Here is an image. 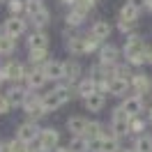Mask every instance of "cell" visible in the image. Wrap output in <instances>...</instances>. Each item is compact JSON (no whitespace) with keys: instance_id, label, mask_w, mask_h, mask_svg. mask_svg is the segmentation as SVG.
Instances as JSON below:
<instances>
[{"instance_id":"cell-27","label":"cell","mask_w":152,"mask_h":152,"mask_svg":"<svg viewBox=\"0 0 152 152\" xmlns=\"http://www.w3.org/2000/svg\"><path fill=\"white\" fill-rule=\"evenodd\" d=\"M95 5H97V0H76V5L72 7V12L81 14V16H88L90 10H95Z\"/></svg>"},{"instance_id":"cell-25","label":"cell","mask_w":152,"mask_h":152,"mask_svg":"<svg viewBox=\"0 0 152 152\" xmlns=\"http://www.w3.org/2000/svg\"><path fill=\"white\" fill-rule=\"evenodd\" d=\"M14 48H16V39L2 32V35H0V56H12Z\"/></svg>"},{"instance_id":"cell-34","label":"cell","mask_w":152,"mask_h":152,"mask_svg":"<svg viewBox=\"0 0 152 152\" xmlns=\"http://www.w3.org/2000/svg\"><path fill=\"white\" fill-rule=\"evenodd\" d=\"M7 10H10V16H21V12H26V2L23 0H10Z\"/></svg>"},{"instance_id":"cell-32","label":"cell","mask_w":152,"mask_h":152,"mask_svg":"<svg viewBox=\"0 0 152 152\" xmlns=\"http://www.w3.org/2000/svg\"><path fill=\"white\" fill-rule=\"evenodd\" d=\"M115 78H122V81H127V83H132L134 78V72L129 65H115Z\"/></svg>"},{"instance_id":"cell-19","label":"cell","mask_w":152,"mask_h":152,"mask_svg":"<svg viewBox=\"0 0 152 152\" xmlns=\"http://www.w3.org/2000/svg\"><path fill=\"white\" fill-rule=\"evenodd\" d=\"M111 30H113V28H111V23H108V21L99 19V21H95V23H92V28H90V35H92L95 39H99V42H104V39L111 35Z\"/></svg>"},{"instance_id":"cell-9","label":"cell","mask_w":152,"mask_h":152,"mask_svg":"<svg viewBox=\"0 0 152 152\" xmlns=\"http://www.w3.org/2000/svg\"><path fill=\"white\" fill-rule=\"evenodd\" d=\"M120 106L127 111L129 118H138L141 111H143V106H145V102H143V97H138V95H127L122 99V104H120Z\"/></svg>"},{"instance_id":"cell-5","label":"cell","mask_w":152,"mask_h":152,"mask_svg":"<svg viewBox=\"0 0 152 152\" xmlns=\"http://www.w3.org/2000/svg\"><path fill=\"white\" fill-rule=\"evenodd\" d=\"M39 132H42V129L37 127V122H30V120L28 122H21L19 127H16V141L30 145L32 141L39 138Z\"/></svg>"},{"instance_id":"cell-28","label":"cell","mask_w":152,"mask_h":152,"mask_svg":"<svg viewBox=\"0 0 152 152\" xmlns=\"http://www.w3.org/2000/svg\"><path fill=\"white\" fill-rule=\"evenodd\" d=\"M67 150L69 152H88V138L86 136H72Z\"/></svg>"},{"instance_id":"cell-45","label":"cell","mask_w":152,"mask_h":152,"mask_svg":"<svg viewBox=\"0 0 152 152\" xmlns=\"http://www.w3.org/2000/svg\"><path fill=\"white\" fill-rule=\"evenodd\" d=\"M145 10L152 12V0H145Z\"/></svg>"},{"instance_id":"cell-31","label":"cell","mask_w":152,"mask_h":152,"mask_svg":"<svg viewBox=\"0 0 152 152\" xmlns=\"http://www.w3.org/2000/svg\"><path fill=\"white\" fill-rule=\"evenodd\" d=\"M23 2H26V14L28 16H35V14L46 10L44 7V0H23Z\"/></svg>"},{"instance_id":"cell-40","label":"cell","mask_w":152,"mask_h":152,"mask_svg":"<svg viewBox=\"0 0 152 152\" xmlns=\"http://www.w3.org/2000/svg\"><path fill=\"white\" fill-rule=\"evenodd\" d=\"M127 5H129V7H134V10H145V0H127Z\"/></svg>"},{"instance_id":"cell-4","label":"cell","mask_w":152,"mask_h":152,"mask_svg":"<svg viewBox=\"0 0 152 152\" xmlns=\"http://www.w3.org/2000/svg\"><path fill=\"white\" fill-rule=\"evenodd\" d=\"M26 113H28V118H30V122H37L42 115H46V111L42 108V97L39 95H35V92H28V99H26V104L21 106Z\"/></svg>"},{"instance_id":"cell-44","label":"cell","mask_w":152,"mask_h":152,"mask_svg":"<svg viewBox=\"0 0 152 152\" xmlns=\"http://www.w3.org/2000/svg\"><path fill=\"white\" fill-rule=\"evenodd\" d=\"M148 62L152 65V46H148Z\"/></svg>"},{"instance_id":"cell-51","label":"cell","mask_w":152,"mask_h":152,"mask_svg":"<svg viewBox=\"0 0 152 152\" xmlns=\"http://www.w3.org/2000/svg\"><path fill=\"white\" fill-rule=\"evenodd\" d=\"M0 35H2V32H0Z\"/></svg>"},{"instance_id":"cell-6","label":"cell","mask_w":152,"mask_h":152,"mask_svg":"<svg viewBox=\"0 0 152 152\" xmlns=\"http://www.w3.org/2000/svg\"><path fill=\"white\" fill-rule=\"evenodd\" d=\"M39 145H42V150L51 152L53 148L58 150V143H60V134H58V129H53V127H46V129H42L39 132Z\"/></svg>"},{"instance_id":"cell-22","label":"cell","mask_w":152,"mask_h":152,"mask_svg":"<svg viewBox=\"0 0 152 152\" xmlns=\"http://www.w3.org/2000/svg\"><path fill=\"white\" fill-rule=\"evenodd\" d=\"M81 76V62L78 60H67L65 62V81H78Z\"/></svg>"},{"instance_id":"cell-18","label":"cell","mask_w":152,"mask_h":152,"mask_svg":"<svg viewBox=\"0 0 152 152\" xmlns=\"http://www.w3.org/2000/svg\"><path fill=\"white\" fill-rule=\"evenodd\" d=\"M95 92H97V86H95V81H92L90 76L78 81V86H76V97H81V99L86 102L88 97H92Z\"/></svg>"},{"instance_id":"cell-47","label":"cell","mask_w":152,"mask_h":152,"mask_svg":"<svg viewBox=\"0 0 152 152\" xmlns=\"http://www.w3.org/2000/svg\"><path fill=\"white\" fill-rule=\"evenodd\" d=\"M122 152H136V150H134V148H127V150H122Z\"/></svg>"},{"instance_id":"cell-2","label":"cell","mask_w":152,"mask_h":152,"mask_svg":"<svg viewBox=\"0 0 152 152\" xmlns=\"http://www.w3.org/2000/svg\"><path fill=\"white\" fill-rule=\"evenodd\" d=\"M129 115L122 106H115L113 108V115H111V129H113V136L120 138V136H127L129 134Z\"/></svg>"},{"instance_id":"cell-46","label":"cell","mask_w":152,"mask_h":152,"mask_svg":"<svg viewBox=\"0 0 152 152\" xmlns=\"http://www.w3.org/2000/svg\"><path fill=\"white\" fill-rule=\"evenodd\" d=\"M56 152H69V150H67V148H58Z\"/></svg>"},{"instance_id":"cell-26","label":"cell","mask_w":152,"mask_h":152,"mask_svg":"<svg viewBox=\"0 0 152 152\" xmlns=\"http://www.w3.org/2000/svg\"><path fill=\"white\" fill-rule=\"evenodd\" d=\"M104 124L97 122V120H92V122H88V129H86V138L88 141H92V138H102L104 136Z\"/></svg>"},{"instance_id":"cell-39","label":"cell","mask_w":152,"mask_h":152,"mask_svg":"<svg viewBox=\"0 0 152 152\" xmlns=\"http://www.w3.org/2000/svg\"><path fill=\"white\" fill-rule=\"evenodd\" d=\"M12 152H28V145H26V143H19L14 138V141H12Z\"/></svg>"},{"instance_id":"cell-21","label":"cell","mask_w":152,"mask_h":152,"mask_svg":"<svg viewBox=\"0 0 152 152\" xmlns=\"http://www.w3.org/2000/svg\"><path fill=\"white\" fill-rule=\"evenodd\" d=\"M127 90H132V86L122 78H113L108 83V95H113V97H127Z\"/></svg>"},{"instance_id":"cell-33","label":"cell","mask_w":152,"mask_h":152,"mask_svg":"<svg viewBox=\"0 0 152 152\" xmlns=\"http://www.w3.org/2000/svg\"><path fill=\"white\" fill-rule=\"evenodd\" d=\"M46 56H48V51H30V62H32L35 67H37V65L44 67V65L48 62Z\"/></svg>"},{"instance_id":"cell-50","label":"cell","mask_w":152,"mask_h":152,"mask_svg":"<svg viewBox=\"0 0 152 152\" xmlns=\"http://www.w3.org/2000/svg\"><path fill=\"white\" fill-rule=\"evenodd\" d=\"M0 83H2V76H0Z\"/></svg>"},{"instance_id":"cell-12","label":"cell","mask_w":152,"mask_h":152,"mask_svg":"<svg viewBox=\"0 0 152 152\" xmlns=\"http://www.w3.org/2000/svg\"><path fill=\"white\" fill-rule=\"evenodd\" d=\"M46 81H48V78H46V74H44L42 67H35V69H30L28 74H26V86H28L30 92H32V90H39Z\"/></svg>"},{"instance_id":"cell-41","label":"cell","mask_w":152,"mask_h":152,"mask_svg":"<svg viewBox=\"0 0 152 152\" xmlns=\"http://www.w3.org/2000/svg\"><path fill=\"white\" fill-rule=\"evenodd\" d=\"M136 26V23H124V21H118V28L122 30V32H129L132 35V28Z\"/></svg>"},{"instance_id":"cell-1","label":"cell","mask_w":152,"mask_h":152,"mask_svg":"<svg viewBox=\"0 0 152 152\" xmlns=\"http://www.w3.org/2000/svg\"><path fill=\"white\" fill-rule=\"evenodd\" d=\"M124 58H127V62L129 65H145L148 62V44H145V39L138 35V32H132V35H127V42H124Z\"/></svg>"},{"instance_id":"cell-30","label":"cell","mask_w":152,"mask_h":152,"mask_svg":"<svg viewBox=\"0 0 152 152\" xmlns=\"http://www.w3.org/2000/svg\"><path fill=\"white\" fill-rule=\"evenodd\" d=\"M134 150L136 152H152V136H148V134L138 136L136 143H134Z\"/></svg>"},{"instance_id":"cell-38","label":"cell","mask_w":152,"mask_h":152,"mask_svg":"<svg viewBox=\"0 0 152 152\" xmlns=\"http://www.w3.org/2000/svg\"><path fill=\"white\" fill-rule=\"evenodd\" d=\"M88 152H102V138L88 141Z\"/></svg>"},{"instance_id":"cell-14","label":"cell","mask_w":152,"mask_h":152,"mask_svg":"<svg viewBox=\"0 0 152 152\" xmlns=\"http://www.w3.org/2000/svg\"><path fill=\"white\" fill-rule=\"evenodd\" d=\"M28 88H23V86H12L10 88V92H7V99H10V104L12 106H23L26 104V99H28Z\"/></svg>"},{"instance_id":"cell-15","label":"cell","mask_w":152,"mask_h":152,"mask_svg":"<svg viewBox=\"0 0 152 152\" xmlns=\"http://www.w3.org/2000/svg\"><path fill=\"white\" fill-rule=\"evenodd\" d=\"M67 48L72 51V56H83V53H88L86 37H83V35H74V32H72V37H67Z\"/></svg>"},{"instance_id":"cell-20","label":"cell","mask_w":152,"mask_h":152,"mask_svg":"<svg viewBox=\"0 0 152 152\" xmlns=\"http://www.w3.org/2000/svg\"><path fill=\"white\" fill-rule=\"evenodd\" d=\"M83 104H86L88 111H92V113H99V111H104V106H106V95H104V92H95L92 97H88Z\"/></svg>"},{"instance_id":"cell-13","label":"cell","mask_w":152,"mask_h":152,"mask_svg":"<svg viewBox=\"0 0 152 152\" xmlns=\"http://www.w3.org/2000/svg\"><path fill=\"white\" fill-rule=\"evenodd\" d=\"M62 104H65V102H62V97L58 95V90H51V92H44V95H42V108H44L46 113L60 108Z\"/></svg>"},{"instance_id":"cell-35","label":"cell","mask_w":152,"mask_h":152,"mask_svg":"<svg viewBox=\"0 0 152 152\" xmlns=\"http://www.w3.org/2000/svg\"><path fill=\"white\" fill-rule=\"evenodd\" d=\"M143 129H145V124H143L141 115H138V118H132V120H129V134H141Z\"/></svg>"},{"instance_id":"cell-3","label":"cell","mask_w":152,"mask_h":152,"mask_svg":"<svg viewBox=\"0 0 152 152\" xmlns=\"http://www.w3.org/2000/svg\"><path fill=\"white\" fill-rule=\"evenodd\" d=\"M26 67L21 65V62H16V60H10L7 65L0 69V76H2V81H12L14 86H19L21 81H26Z\"/></svg>"},{"instance_id":"cell-10","label":"cell","mask_w":152,"mask_h":152,"mask_svg":"<svg viewBox=\"0 0 152 152\" xmlns=\"http://www.w3.org/2000/svg\"><path fill=\"white\" fill-rule=\"evenodd\" d=\"M42 69L48 81H65V62L62 60H48Z\"/></svg>"},{"instance_id":"cell-37","label":"cell","mask_w":152,"mask_h":152,"mask_svg":"<svg viewBox=\"0 0 152 152\" xmlns=\"http://www.w3.org/2000/svg\"><path fill=\"white\" fill-rule=\"evenodd\" d=\"M10 111H12V104H10V99H7V95H0V115L10 113Z\"/></svg>"},{"instance_id":"cell-23","label":"cell","mask_w":152,"mask_h":152,"mask_svg":"<svg viewBox=\"0 0 152 152\" xmlns=\"http://www.w3.org/2000/svg\"><path fill=\"white\" fill-rule=\"evenodd\" d=\"M102 152H120V138H115L113 132L102 136Z\"/></svg>"},{"instance_id":"cell-16","label":"cell","mask_w":152,"mask_h":152,"mask_svg":"<svg viewBox=\"0 0 152 152\" xmlns=\"http://www.w3.org/2000/svg\"><path fill=\"white\" fill-rule=\"evenodd\" d=\"M67 129L72 136H86V129H88V120L81 118V115H72L67 120Z\"/></svg>"},{"instance_id":"cell-29","label":"cell","mask_w":152,"mask_h":152,"mask_svg":"<svg viewBox=\"0 0 152 152\" xmlns=\"http://www.w3.org/2000/svg\"><path fill=\"white\" fill-rule=\"evenodd\" d=\"M138 14H141L138 10H134V7H129V5L124 2L122 10H120V21H124V23H136V21H138Z\"/></svg>"},{"instance_id":"cell-49","label":"cell","mask_w":152,"mask_h":152,"mask_svg":"<svg viewBox=\"0 0 152 152\" xmlns=\"http://www.w3.org/2000/svg\"><path fill=\"white\" fill-rule=\"evenodd\" d=\"M150 122H152V108H150Z\"/></svg>"},{"instance_id":"cell-17","label":"cell","mask_w":152,"mask_h":152,"mask_svg":"<svg viewBox=\"0 0 152 152\" xmlns=\"http://www.w3.org/2000/svg\"><path fill=\"white\" fill-rule=\"evenodd\" d=\"M28 48H30V51H48V37H46V32L35 30V32L28 37Z\"/></svg>"},{"instance_id":"cell-42","label":"cell","mask_w":152,"mask_h":152,"mask_svg":"<svg viewBox=\"0 0 152 152\" xmlns=\"http://www.w3.org/2000/svg\"><path fill=\"white\" fill-rule=\"evenodd\" d=\"M0 152H12V141H0Z\"/></svg>"},{"instance_id":"cell-43","label":"cell","mask_w":152,"mask_h":152,"mask_svg":"<svg viewBox=\"0 0 152 152\" xmlns=\"http://www.w3.org/2000/svg\"><path fill=\"white\" fill-rule=\"evenodd\" d=\"M60 2H62V5H69V7H74V5H76V0H60Z\"/></svg>"},{"instance_id":"cell-36","label":"cell","mask_w":152,"mask_h":152,"mask_svg":"<svg viewBox=\"0 0 152 152\" xmlns=\"http://www.w3.org/2000/svg\"><path fill=\"white\" fill-rule=\"evenodd\" d=\"M83 19H86V16H81V14H76V12H69V14H67V26L76 28V26L83 23Z\"/></svg>"},{"instance_id":"cell-24","label":"cell","mask_w":152,"mask_h":152,"mask_svg":"<svg viewBox=\"0 0 152 152\" xmlns=\"http://www.w3.org/2000/svg\"><path fill=\"white\" fill-rule=\"evenodd\" d=\"M30 21H32L35 30L44 32V28L51 23V14H48V10H44V12H39V14H35V16H30Z\"/></svg>"},{"instance_id":"cell-48","label":"cell","mask_w":152,"mask_h":152,"mask_svg":"<svg viewBox=\"0 0 152 152\" xmlns=\"http://www.w3.org/2000/svg\"><path fill=\"white\" fill-rule=\"evenodd\" d=\"M28 152H46V150H42V148H39V150H28Z\"/></svg>"},{"instance_id":"cell-7","label":"cell","mask_w":152,"mask_h":152,"mask_svg":"<svg viewBox=\"0 0 152 152\" xmlns=\"http://www.w3.org/2000/svg\"><path fill=\"white\" fill-rule=\"evenodd\" d=\"M26 28H28L26 19H21V16H10V19L5 21V26H2V32L16 39V37H21V35L26 32Z\"/></svg>"},{"instance_id":"cell-8","label":"cell","mask_w":152,"mask_h":152,"mask_svg":"<svg viewBox=\"0 0 152 152\" xmlns=\"http://www.w3.org/2000/svg\"><path fill=\"white\" fill-rule=\"evenodd\" d=\"M99 62L106 67H115L120 62V48L113 46V44H104L99 48Z\"/></svg>"},{"instance_id":"cell-11","label":"cell","mask_w":152,"mask_h":152,"mask_svg":"<svg viewBox=\"0 0 152 152\" xmlns=\"http://www.w3.org/2000/svg\"><path fill=\"white\" fill-rule=\"evenodd\" d=\"M132 92L134 95H138V97H143V95H148L152 90V78L150 76H145V74H134V78H132Z\"/></svg>"}]
</instances>
